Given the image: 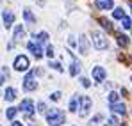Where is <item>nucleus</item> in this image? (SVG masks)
Listing matches in <instances>:
<instances>
[{"instance_id":"f257e3e1","label":"nucleus","mask_w":132,"mask_h":126,"mask_svg":"<svg viewBox=\"0 0 132 126\" xmlns=\"http://www.w3.org/2000/svg\"><path fill=\"white\" fill-rule=\"evenodd\" d=\"M46 123L50 126H61L64 123V112L59 108H52L46 112Z\"/></svg>"},{"instance_id":"f03ea898","label":"nucleus","mask_w":132,"mask_h":126,"mask_svg":"<svg viewBox=\"0 0 132 126\" xmlns=\"http://www.w3.org/2000/svg\"><path fill=\"white\" fill-rule=\"evenodd\" d=\"M91 37H93V44H95V48H96V50H105V48L109 46L107 37H105L104 34H100L98 30H95V32L91 34Z\"/></svg>"},{"instance_id":"7ed1b4c3","label":"nucleus","mask_w":132,"mask_h":126,"mask_svg":"<svg viewBox=\"0 0 132 126\" xmlns=\"http://www.w3.org/2000/svg\"><path fill=\"white\" fill-rule=\"evenodd\" d=\"M29 67H30L29 57H25V55H18V57L14 59V69H16V71H25V69H29Z\"/></svg>"},{"instance_id":"20e7f679","label":"nucleus","mask_w":132,"mask_h":126,"mask_svg":"<svg viewBox=\"0 0 132 126\" xmlns=\"http://www.w3.org/2000/svg\"><path fill=\"white\" fill-rule=\"evenodd\" d=\"M79 101H80V117H86L88 112L91 110V98L88 96H79Z\"/></svg>"},{"instance_id":"39448f33","label":"nucleus","mask_w":132,"mask_h":126,"mask_svg":"<svg viewBox=\"0 0 132 126\" xmlns=\"http://www.w3.org/2000/svg\"><path fill=\"white\" fill-rule=\"evenodd\" d=\"M18 110H22L27 117H30V115L34 114V103H32V100H29V98L23 100L22 103H20V106H18Z\"/></svg>"},{"instance_id":"423d86ee","label":"nucleus","mask_w":132,"mask_h":126,"mask_svg":"<svg viewBox=\"0 0 132 126\" xmlns=\"http://www.w3.org/2000/svg\"><path fill=\"white\" fill-rule=\"evenodd\" d=\"M27 48H29L30 53H34V57H38V59L43 57V48H41L36 41H29V43H27Z\"/></svg>"},{"instance_id":"0eeeda50","label":"nucleus","mask_w":132,"mask_h":126,"mask_svg":"<svg viewBox=\"0 0 132 126\" xmlns=\"http://www.w3.org/2000/svg\"><path fill=\"white\" fill-rule=\"evenodd\" d=\"M23 82H25V84H23V89H25V91H34V89L38 87V84L34 82V71H30V73L25 76Z\"/></svg>"},{"instance_id":"6e6552de","label":"nucleus","mask_w":132,"mask_h":126,"mask_svg":"<svg viewBox=\"0 0 132 126\" xmlns=\"http://www.w3.org/2000/svg\"><path fill=\"white\" fill-rule=\"evenodd\" d=\"M71 61H73V62L70 66V75H71V76H77V75L80 73V69H82V64H80V61H77L73 55H71Z\"/></svg>"},{"instance_id":"1a4fd4ad","label":"nucleus","mask_w":132,"mask_h":126,"mask_svg":"<svg viewBox=\"0 0 132 126\" xmlns=\"http://www.w3.org/2000/svg\"><path fill=\"white\" fill-rule=\"evenodd\" d=\"M2 18H4L5 28H9V27L13 25V21H14V13H13V11H4V13H2Z\"/></svg>"},{"instance_id":"9d476101","label":"nucleus","mask_w":132,"mask_h":126,"mask_svg":"<svg viewBox=\"0 0 132 126\" xmlns=\"http://www.w3.org/2000/svg\"><path fill=\"white\" fill-rule=\"evenodd\" d=\"M105 75H107V73H105V69H104V67H100V66L93 69V78H95L96 82H104V80H105Z\"/></svg>"},{"instance_id":"9b49d317","label":"nucleus","mask_w":132,"mask_h":126,"mask_svg":"<svg viewBox=\"0 0 132 126\" xmlns=\"http://www.w3.org/2000/svg\"><path fill=\"white\" fill-rule=\"evenodd\" d=\"M23 36H25V27L23 25H16L14 27V32H13V39L20 41V39H23Z\"/></svg>"},{"instance_id":"f8f14e48","label":"nucleus","mask_w":132,"mask_h":126,"mask_svg":"<svg viewBox=\"0 0 132 126\" xmlns=\"http://www.w3.org/2000/svg\"><path fill=\"white\" fill-rule=\"evenodd\" d=\"M79 50H80V53H82V55H86V53H88L89 41H88V37H86V36H80V46H79Z\"/></svg>"},{"instance_id":"ddd939ff","label":"nucleus","mask_w":132,"mask_h":126,"mask_svg":"<svg viewBox=\"0 0 132 126\" xmlns=\"http://www.w3.org/2000/svg\"><path fill=\"white\" fill-rule=\"evenodd\" d=\"M95 5H96L98 9H112V7H114V2H112V0H104V2L98 0Z\"/></svg>"},{"instance_id":"4468645a","label":"nucleus","mask_w":132,"mask_h":126,"mask_svg":"<svg viewBox=\"0 0 132 126\" xmlns=\"http://www.w3.org/2000/svg\"><path fill=\"white\" fill-rule=\"evenodd\" d=\"M68 108H70V112H77V110H79V96H77V94H75V96L70 100Z\"/></svg>"},{"instance_id":"2eb2a0df","label":"nucleus","mask_w":132,"mask_h":126,"mask_svg":"<svg viewBox=\"0 0 132 126\" xmlns=\"http://www.w3.org/2000/svg\"><path fill=\"white\" fill-rule=\"evenodd\" d=\"M111 108H112V112H116V114H120V115H123V114L127 112V106L123 105V103H114Z\"/></svg>"},{"instance_id":"dca6fc26","label":"nucleus","mask_w":132,"mask_h":126,"mask_svg":"<svg viewBox=\"0 0 132 126\" xmlns=\"http://www.w3.org/2000/svg\"><path fill=\"white\" fill-rule=\"evenodd\" d=\"M14 98H16V89L14 87H7L5 89V100L7 101H13Z\"/></svg>"},{"instance_id":"f3484780","label":"nucleus","mask_w":132,"mask_h":126,"mask_svg":"<svg viewBox=\"0 0 132 126\" xmlns=\"http://www.w3.org/2000/svg\"><path fill=\"white\" fill-rule=\"evenodd\" d=\"M112 16H114V20H123V18H125V13H123L121 7H118V9L112 11Z\"/></svg>"},{"instance_id":"a211bd4d","label":"nucleus","mask_w":132,"mask_h":126,"mask_svg":"<svg viewBox=\"0 0 132 126\" xmlns=\"http://www.w3.org/2000/svg\"><path fill=\"white\" fill-rule=\"evenodd\" d=\"M16 114H18V108H14V106L7 108V112H5V115H7V119H9V121H13V119L16 117Z\"/></svg>"},{"instance_id":"6ab92c4d","label":"nucleus","mask_w":132,"mask_h":126,"mask_svg":"<svg viewBox=\"0 0 132 126\" xmlns=\"http://www.w3.org/2000/svg\"><path fill=\"white\" fill-rule=\"evenodd\" d=\"M36 41L41 43V44H45V43L48 41V32H39V34L36 36Z\"/></svg>"},{"instance_id":"aec40b11","label":"nucleus","mask_w":132,"mask_h":126,"mask_svg":"<svg viewBox=\"0 0 132 126\" xmlns=\"http://www.w3.org/2000/svg\"><path fill=\"white\" fill-rule=\"evenodd\" d=\"M23 18H25V21H29V23H34V21H36L34 14H32V11H29V9L23 13Z\"/></svg>"},{"instance_id":"412c9836","label":"nucleus","mask_w":132,"mask_h":126,"mask_svg":"<svg viewBox=\"0 0 132 126\" xmlns=\"http://www.w3.org/2000/svg\"><path fill=\"white\" fill-rule=\"evenodd\" d=\"M118 44L120 46H129V37L123 34H118Z\"/></svg>"},{"instance_id":"4be33fe9","label":"nucleus","mask_w":132,"mask_h":126,"mask_svg":"<svg viewBox=\"0 0 132 126\" xmlns=\"http://www.w3.org/2000/svg\"><path fill=\"white\" fill-rule=\"evenodd\" d=\"M100 23H102V27H104L105 30H109V32H112V25H111V21L107 20V18H100Z\"/></svg>"},{"instance_id":"5701e85b","label":"nucleus","mask_w":132,"mask_h":126,"mask_svg":"<svg viewBox=\"0 0 132 126\" xmlns=\"http://www.w3.org/2000/svg\"><path fill=\"white\" fill-rule=\"evenodd\" d=\"M102 121H104V115H102V114H96V115L91 119V124H96V123H102Z\"/></svg>"},{"instance_id":"b1692460","label":"nucleus","mask_w":132,"mask_h":126,"mask_svg":"<svg viewBox=\"0 0 132 126\" xmlns=\"http://www.w3.org/2000/svg\"><path fill=\"white\" fill-rule=\"evenodd\" d=\"M109 101H111V105L118 103V94H116V92H111L109 94Z\"/></svg>"},{"instance_id":"393cba45","label":"nucleus","mask_w":132,"mask_h":126,"mask_svg":"<svg viewBox=\"0 0 132 126\" xmlns=\"http://www.w3.org/2000/svg\"><path fill=\"white\" fill-rule=\"evenodd\" d=\"M50 67H54V69H57L59 73L63 71V67H61V62H50Z\"/></svg>"},{"instance_id":"a878e982","label":"nucleus","mask_w":132,"mask_h":126,"mask_svg":"<svg viewBox=\"0 0 132 126\" xmlns=\"http://www.w3.org/2000/svg\"><path fill=\"white\" fill-rule=\"evenodd\" d=\"M46 57H50V59L54 57V46H50V44L46 46Z\"/></svg>"},{"instance_id":"bb28decb","label":"nucleus","mask_w":132,"mask_h":126,"mask_svg":"<svg viewBox=\"0 0 132 126\" xmlns=\"http://www.w3.org/2000/svg\"><path fill=\"white\" fill-rule=\"evenodd\" d=\"M50 100H54V101H59V100H61V92H59V91H57V92H52Z\"/></svg>"},{"instance_id":"cd10ccee","label":"nucleus","mask_w":132,"mask_h":126,"mask_svg":"<svg viewBox=\"0 0 132 126\" xmlns=\"http://www.w3.org/2000/svg\"><path fill=\"white\" fill-rule=\"evenodd\" d=\"M130 27H132L130 18H123V28H130Z\"/></svg>"},{"instance_id":"c85d7f7f","label":"nucleus","mask_w":132,"mask_h":126,"mask_svg":"<svg viewBox=\"0 0 132 126\" xmlns=\"http://www.w3.org/2000/svg\"><path fill=\"white\" fill-rule=\"evenodd\" d=\"M109 124H111V126H118V124H120V123H118V117H116V115H112V117L109 119Z\"/></svg>"},{"instance_id":"c756f323","label":"nucleus","mask_w":132,"mask_h":126,"mask_svg":"<svg viewBox=\"0 0 132 126\" xmlns=\"http://www.w3.org/2000/svg\"><path fill=\"white\" fill-rule=\"evenodd\" d=\"M80 85H82V87H86V89H88L89 85H91V82H89L88 78H80Z\"/></svg>"},{"instance_id":"7c9ffc66","label":"nucleus","mask_w":132,"mask_h":126,"mask_svg":"<svg viewBox=\"0 0 132 126\" xmlns=\"http://www.w3.org/2000/svg\"><path fill=\"white\" fill-rule=\"evenodd\" d=\"M38 110H39V112H41V114H43L45 110H46V105H45L43 101H41V103H38Z\"/></svg>"},{"instance_id":"2f4dec72","label":"nucleus","mask_w":132,"mask_h":126,"mask_svg":"<svg viewBox=\"0 0 132 126\" xmlns=\"http://www.w3.org/2000/svg\"><path fill=\"white\" fill-rule=\"evenodd\" d=\"M68 44H70L71 48L75 46V37H73V36H70V37H68Z\"/></svg>"},{"instance_id":"473e14b6","label":"nucleus","mask_w":132,"mask_h":126,"mask_svg":"<svg viewBox=\"0 0 132 126\" xmlns=\"http://www.w3.org/2000/svg\"><path fill=\"white\" fill-rule=\"evenodd\" d=\"M11 126H23L22 123H18V121H13V123H11Z\"/></svg>"},{"instance_id":"72a5a7b5","label":"nucleus","mask_w":132,"mask_h":126,"mask_svg":"<svg viewBox=\"0 0 132 126\" xmlns=\"http://www.w3.org/2000/svg\"><path fill=\"white\" fill-rule=\"evenodd\" d=\"M4 84V75H0V85Z\"/></svg>"},{"instance_id":"f704fd0d","label":"nucleus","mask_w":132,"mask_h":126,"mask_svg":"<svg viewBox=\"0 0 132 126\" xmlns=\"http://www.w3.org/2000/svg\"><path fill=\"white\" fill-rule=\"evenodd\" d=\"M2 2H4V0H0V4H2Z\"/></svg>"},{"instance_id":"c9c22d12","label":"nucleus","mask_w":132,"mask_h":126,"mask_svg":"<svg viewBox=\"0 0 132 126\" xmlns=\"http://www.w3.org/2000/svg\"><path fill=\"white\" fill-rule=\"evenodd\" d=\"M121 126H127V124H121Z\"/></svg>"},{"instance_id":"e433bc0d","label":"nucleus","mask_w":132,"mask_h":126,"mask_svg":"<svg viewBox=\"0 0 132 126\" xmlns=\"http://www.w3.org/2000/svg\"><path fill=\"white\" fill-rule=\"evenodd\" d=\"M130 9H132V4H130Z\"/></svg>"},{"instance_id":"4c0bfd02","label":"nucleus","mask_w":132,"mask_h":126,"mask_svg":"<svg viewBox=\"0 0 132 126\" xmlns=\"http://www.w3.org/2000/svg\"><path fill=\"white\" fill-rule=\"evenodd\" d=\"M105 126H111V124H105Z\"/></svg>"},{"instance_id":"58836bf2","label":"nucleus","mask_w":132,"mask_h":126,"mask_svg":"<svg viewBox=\"0 0 132 126\" xmlns=\"http://www.w3.org/2000/svg\"><path fill=\"white\" fill-rule=\"evenodd\" d=\"M0 126H2V124H0Z\"/></svg>"}]
</instances>
